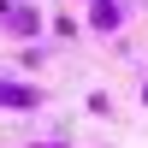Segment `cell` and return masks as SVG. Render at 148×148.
I'll use <instances>...</instances> for the list:
<instances>
[{
  "instance_id": "cell-1",
  "label": "cell",
  "mask_w": 148,
  "mask_h": 148,
  "mask_svg": "<svg viewBox=\"0 0 148 148\" xmlns=\"http://www.w3.org/2000/svg\"><path fill=\"white\" fill-rule=\"evenodd\" d=\"M36 95L30 89H18V83H0V107H30Z\"/></svg>"
}]
</instances>
